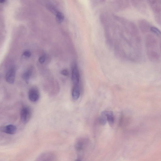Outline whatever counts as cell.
<instances>
[{"label":"cell","instance_id":"e0dca14e","mask_svg":"<svg viewBox=\"0 0 161 161\" xmlns=\"http://www.w3.org/2000/svg\"><path fill=\"white\" fill-rule=\"evenodd\" d=\"M6 0H0V3H4Z\"/></svg>","mask_w":161,"mask_h":161},{"label":"cell","instance_id":"277c9868","mask_svg":"<svg viewBox=\"0 0 161 161\" xmlns=\"http://www.w3.org/2000/svg\"><path fill=\"white\" fill-rule=\"evenodd\" d=\"M56 159V156L54 153L51 152H45L42 153L36 159L39 161H55Z\"/></svg>","mask_w":161,"mask_h":161},{"label":"cell","instance_id":"5bb4252c","mask_svg":"<svg viewBox=\"0 0 161 161\" xmlns=\"http://www.w3.org/2000/svg\"><path fill=\"white\" fill-rule=\"evenodd\" d=\"M24 55L25 57L29 58L31 56V53L30 51L27 50L24 52Z\"/></svg>","mask_w":161,"mask_h":161},{"label":"cell","instance_id":"2e32d148","mask_svg":"<svg viewBox=\"0 0 161 161\" xmlns=\"http://www.w3.org/2000/svg\"><path fill=\"white\" fill-rule=\"evenodd\" d=\"M61 74L62 75L66 76H67L69 75V72L67 70L65 69L63 70L61 72Z\"/></svg>","mask_w":161,"mask_h":161},{"label":"cell","instance_id":"ba28073f","mask_svg":"<svg viewBox=\"0 0 161 161\" xmlns=\"http://www.w3.org/2000/svg\"><path fill=\"white\" fill-rule=\"evenodd\" d=\"M0 130L3 132L10 135H14L17 131L16 126L13 125H9L0 128Z\"/></svg>","mask_w":161,"mask_h":161},{"label":"cell","instance_id":"6da1fadb","mask_svg":"<svg viewBox=\"0 0 161 161\" xmlns=\"http://www.w3.org/2000/svg\"><path fill=\"white\" fill-rule=\"evenodd\" d=\"M158 37L159 36L149 35L145 39L148 56L153 62H158L160 58V40L157 37Z\"/></svg>","mask_w":161,"mask_h":161},{"label":"cell","instance_id":"52a82bcc","mask_svg":"<svg viewBox=\"0 0 161 161\" xmlns=\"http://www.w3.org/2000/svg\"><path fill=\"white\" fill-rule=\"evenodd\" d=\"M80 75L78 68L76 65H74L72 72V80L74 85H79Z\"/></svg>","mask_w":161,"mask_h":161},{"label":"cell","instance_id":"9a60e30c","mask_svg":"<svg viewBox=\"0 0 161 161\" xmlns=\"http://www.w3.org/2000/svg\"><path fill=\"white\" fill-rule=\"evenodd\" d=\"M46 60V57L44 56H42L40 57L39 59V62L41 63H43Z\"/></svg>","mask_w":161,"mask_h":161},{"label":"cell","instance_id":"3957f363","mask_svg":"<svg viewBox=\"0 0 161 161\" xmlns=\"http://www.w3.org/2000/svg\"><path fill=\"white\" fill-rule=\"evenodd\" d=\"M32 115V110L29 107H23L20 112L21 120L22 123L27 124L31 118Z\"/></svg>","mask_w":161,"mask_h":161},{"label":"cell","instance_id":"5b68a950","mask_svg":"<svg viewBox=\"0 0 161 161\" xmlns=\"http://www.w3.org/2000/svg\"><path fill=\"white\" fill-rule=\"evenodd\" d=\"M29 100L33 102H36L39 100L40 94L39 90L35 87L30 89L28 92Z\"/></svg>","mask_w":161,"mask_h":161},{"label":"cell","instance_id":"8992f818","mask_svg":"<svg viewBox=\"0 0 161 161\" xmlns=\"http://www.w3.org/2000/svg\"><path fill=\"white\" fill-rule=\"evenodd\" d=\"M16 74V70L15 67L11 68L7 71L6 76V81L10 84H13L15 82Z\"/></svg>","mask_w":161,"mask_h":161},{"label":"cell","instance_id":"7c38bea8","mask_svg":"<svg viewBox=\"0 0 161 161\" xmlns=\"http://www.w3.org/2000/svg\"><path fill=\"white\" fill-rule=\"evenodd\" d=\"M56 15V21L58 23H60L64 21V17L62 13L58 11Z\"/></svg>","mask_w":161,"mask_h":161},{"label":"cell","instance_id":"9c48e42d","mask_svg":"<svg viewBox=\"0 0 161 161\" xmlns=\"http://www.w3.org/2000/svg\"><path fill=\"white\" fill-rule=\"evenodd\" d=\"M105 119L106 121L109 122L110 125H112L115 121V118L113 112L111 111H105L101 115Z\"/></svg>","mask_w":161,"mask_h":161},{"label":"cell","instance_id":"8fae6325","mask_svg":"<svg viewBox=\"0 0 161 161\" xmlns=\"http://www.w3.org/2000/svg\"><path fill=\"white\" fill-rule=\"evenodd\" d=\"M33 72V69L30 68L22 74V77L23 79L26 80H28L31 76Z\"/></svg>","mask_w":161,"mask_h":161},{"label":"cell","instance_id":"7a4b0ae2","mask_svg":"<svg viewBox=\"0 0 161 161\" xmlns=\"http://www.w3.org/2000/svg\"><path fill=\"white\" fill-rule=\"evenodd\" d=\"M89 144V141L86 138L80 137L76 140L75 148L77 154L78 160H81L83 159Z\"/></svg>","mask_w":161,"mask_h":161},{"label":"cell","instance_id":"30bf717a","mask_svg":"<svg viewBox=\"0 0 161 161\" xmlns=\"http://www.w3.org/2000/svg\"><path fill=\"white\" fill-rule=\"evenodd\" d=\"M80 90L79 85H74L72 91V97L74 101H76L79 98Z\"/></svg>","mask_w":161,"mask_h":161},{"label":"cell","instance_id":"4fadbf2b","mask_svg":"<svg viewBox=\"0 0 161 161\" xmlns=\"http://www.w3.org/2000/svg\"><path fill=\"white\" fill-rule=\"evenodd\" d=\"M151 31L157 36H160L161 33L160 30L155 27L153 26L150 28Z\"/></svg>","mask_w":161,"mask_h":161}]
</instances>
